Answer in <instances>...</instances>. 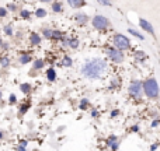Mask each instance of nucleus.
Segmentation results:
<instances>
[{"label":"nucleus","mask_w":160,"mask_h":151,"mask_svg":"<svg viewBox=\"0 0 160 151\" xmlns=\"http://www.w3.org/2000/svg\"><path fill=\"white\" fill-rule=\"evenodd\" d=\"M139 28L145 32H148L149 35H152L153 38H156V32H155V28L153 25L150 24V21H148L146 18H139Z\"/></svg>","instance_id":"9d476101"},{"label":"nucleus","mask_w":160,"mask_h":151,"mask_svg":"<svg viewBox=\"0 0 160 151\" xmlns=\"http://www.w3.org/2000/svg\"><path fill=\"white\" fill-rule=\"evenodd\" d=\"M2 32H3V35L7 36V38H14V34H16L14 25L11 24V22L4 24V25H3V28H2Z\"/></svg>","instance_id":"4468645a"},{"label":"nucleus","mask_w":160,"mask_h":151,"mask_svg":"<svg viewBox=\"0 0 160 151\" xmlns=\"http://www.w3.org/2000/svg\"><path fill=\"white\" fill-rule=\"evenodd\" d=\"M159 126H160V118L153 119L152 123H150V127H153V129H155V127H159Z\"/></svg>","instance_id":"c9c22d12"},{"label":"nucleus","mask_w":160,"mask_h":151,"mask_svg":"<svg viewBox=\"0 0 160 151\" xmlns=\"http://www.w3.org/2000/svg\"><path fill=\"white\" fill-rule=\"evenodd\" d=\"M62 46L66 48V49H72V50H76L79 49L80 46V41L78 36H70V35H66V38L61 42Z\"/></svg>","instance_id":"0eeeda50"},{"label":"nucleus","mask_w":160,"mask_h":151,"mask_svg":"<svg viewBox=\"0 0 160 151\" xmlns=\"http://www.w3.org/2000/svg\"><path fill=\"white\" fill-rule=\"evenodd\" d=\"M10 42L8 41H4L3 42V45H2V49H0V52H4V53H7L8 50H10Z\"/></svg>","instance_id":"2f4dec72"},{"label":"nucleus","mask_w":160,"mask_h":151,"mask_svg":"<svg viewBox=\"0 0 160 151\" xmlns=\"http://www.w3.org/2000/svg\"><path fill=\"white\" fill-rule=\"evenodd\" d=\"M112 46L125 53L127 50H129L131 48H132V41H131L129 36H127L125 34L117 32V34H114V36H112Z\"/></svg>","instance_id":"7ed1b4c3"},{"label":"nucleus","mask_w":160,"mask_h":151,"mask_svg":"<svg viewBox=\"0 0 160 151\" xmlns=\"http://www.w3.org/2000/svg\"><path fill=\"white\" fill-rule=\"evenodd\" d=\"M11 66V58L8 55H2L0 56V67L2 69H8Z\"/></svg>","instance_id":"5701e85b"},{"label":"nucleus","mask_w":160,"mask_h":151,"mask_svg":"<svg viewBox=\"0 0 160 151\" xmlns=\"http://www.w3.org/2000/svg\"><path fill=\"white\" fill-rule=\"evenodd\" d=\"M6 8H7L8 13H16V11H18L21 7H20L17 3H14V2H8L7 4H6Z\"/></svg>","instance_id":"cd10ccee"},{"label":"nucleus","mask_w":160,"mask_h":151,"mask_svg":"<svg viewBox=\"0 0 160 151\" xmlns=\"http://www.w3.org/2000/svg\"><path fill=\"white\" fill-rule=\"evenodd\" d=\"M47 16H48V10L47 8H44V7H38V8L34 10V17H35V18L42 20V18H45Z\"/></svg>","instance_id":"393cba45"},{"label":"nucleus","mask_w":160,"mask_h":151,"mask_svg":"<svg viewBox=\"0 0 160 151\" xmlns=\"http://www.w3.org/2000/svg\"><path fill=\"white\" fill-rule=\"evenodd\" d=\"M8 14H10V13L7 11V8H6L4 6H0V18H6Z\"/></svg>","instance_id":"473e14b6"},{"label":"nucleus","mask_w":160,"mask_h":151,"mask_svg":"<svg viewBox=\"0 0 160 151\" xmlns=\"http://www.w3.org/2000/svg\"><path fill=\"white\" fill-rule=\"evenodd\" d=\"M27 147H28V141L25 140V139H22V140H20L18 143H17V151H27Z\"/></svg>","instance_id":"c85d7f7f"},{"label":"nucleus","mask_w":160,"mask_h":151,"mask_svg":"<svg viewBox=\"0 0 160 151\" xmlns=\"http://www.w3.org/2000/svg\"><path fill=\"white\" fill-rule=\"evenodd\" d=\"M128 34H129V35H132V36H135V38H138L139 41H145V35L142 32H139V30H136V28L129 27V28H128Z\"/></svg>","instance_id":"a878e982"},{"label":"nucleus","mask_w":160,"mask_h":151,"mask_svg":"<svg viewBox=\"0 0 160 151\" xmlns=\"http://www.w3.org/2000/svg\"><path fill=\"white\" fill-rule=\"evenodd\" d=\"M7 104L10 105V106H13V105H17L18 104V99H17V95L14 92H11L10 95H8V98H7Z\"/></svg>","instance_id":"c756f323"},{"label":"nucleus","mask_w":160,"mask_h":151,"mask_svg":"<svg viewBox=\"0 0 160 151\" xmlns=\"http://www.w3.org/2000/svg\"><path fill=\"white\" fill-rule=\"evenodd\" d=\"M128 94L133 99H141L143 97V87H142V80L132 78L128 84Z\"/></svg>","instance_id":"39448f33"},{"label":"nucleus","mask_w":160,"mask_h":151,"mask_svg":"<svg viewBox=\"0 0 160 151\" xmlns=\"http://www.w3.org/2000/svg\"><path fill=\"white\" fill-rule=\"evenodd\" d=\"M98 4L100 6H105V7H111V6H112V2H110V0H100Z\"/></svg>","instance_id":"f704fd0d"},{"label":"nucleus","mask_w":160,"mask_h":151,"mask_svg":"<svg viewBox=\"0 0 160 151\" xmlns=\"http://www.w3.org/2000/svg\"><path fill=\"white\" fill-rule=\"evenodd\" d=\"M118 115H119V111L118 109H112V112L110 113L111 118H115V116H118Z\"/></svg>","instance_id":"4c0bfd02"},{"label":"nucleus","mask_w":160,"mask_h":151,"mask_svg":"<svg viewBox=\"0 0 160 151\" xmlns=\"http://www.w3.org/2000/svg\"><path fill=\"white\" fill-rule=\"evenodd\" d=\"M51 10L55 14H62L65 11V3L63 2H52L51 3Z\"/></svg>","instance_id":"a211bd4d"},{"label":"nucleus","mask_w":160,"mask_h":151,"mask_svg":"<svg viewBox=\"0 0 160 151\" xmlns=\"http://www.w3.org/2000/svg\"><path fill=\"white\" fill-rule=\"evenodd\" d=\"M3 140H4V132L0 130V141H3Z\"/></svg>","instance_id":"ea45409f"},{"label":"nucleus","mask_w":160,"mask_h":151,"mask_svg":"<svg viewBox=\"0 0 160 151\" xmlns=\"http://www.w3.org/2000/svg\"><path fill=\"white\" fill-rule=\"evenodd\" d=\"M131 132H132V133H136V132H139V125H133V126L131 127Z\"/></svg>","instance_id":"58836bf2"},{"label":"nucleus","mask_w":160,"mask_h":151,"mask_svg":"<svg viewBox=\"0 0 160 151\" xmlns=\"http://www.w3.org/2000/svg\"><path fill=\"white\" fill-rule=\"evenodd\" d=\"M52 31H53V28H49V27H44L41 30V36H42V39H47V41H52Z\"/></svg>","instance_id":"4be33fe9"},{"label":"nucleus","mask_w":160,"mask_h":151,"mask_svg":"<svg viewBox=\"0 0 160 151\" xmlns=\"http://www.w3.org/2000/svg\"><path fill=\"white\" fill-rule=\"evenodd\" d=\"M66 4L72 10H80V8H83L86 6V2H83V0H68Z\"/></svg>","instance_id":"6ab92c4d"},{"label":"nucleus","mask_w":160,"mask_h":151,"mask_svg":"<svg viewBox=\"0 0 160 151\" xmlns=\"http://www.w3.org/2000/svg\"><path fill=\"white\" fill-rule=\"evenodd\" d=\"M105 56H107L108 60H111L114 64H121L125 62V53L118 50L117 48H114L112 45L105 48Z\"/></svg>","instance_id":"423d86ee"},{"label":"nucleus","mask_w":160,"mask_h":151,"mask_svg":"<svg viewBox=\"0 0 160 151\" xmlns=\"http://www.w3.org/2000/svg\"><path fill=\"white\" fill-rule=\"evenodd\" d=\"M159 115H160V111H159Z\"/></svg>","instance_id":"c03bdc74"},{"label":"nucleus","mask_w":160,"mask_h":151,"mask_svg":"<svg viewBox=\"0 0 160 151\" xmlns=\"http://www.w3.org/2000/svg\"><path fill=\"white\" fill-rule=\"evenodd\" d=\"M32 55H31L30 52H21L18 55V63L21 64V66H27V64L32 63Z\"/></svg>","instance_id":"ddd939ff"},{"label":"nucleus","mask_w":160,"mask_h":151,"mask_svg":"<svg viewBox=\"0 0 160 151\" xmlns=\"http://www.w3.org/2000/svg\"><path fill=\"white\" fill-rule=\"evenodd\" d=\"M28 42H30L31 46H39V45L42 44L41 34L37 32V31H32V32H30V35H28Z\"/></svg>","instance_id":"9b49d317"},{"label":"nucleus","mask_w":160,"mask_h":151,"mask_svg":"<svg viewBox=\"0 0 160 151\" xmlns=\"http://www.w3.org/2000/svg\"><path fill=\"white\" fill-rule=\"evenodd\" d=\"M119 144H121V139H119L117 134H110L107 139H105V146H107L111 151H118Z\"/></svg>","instance_id":"6e6552de"},{"label":"nucleus","mask_w":160,"mask_h":151,"mask_svg":"<svg viewBox=\"0 0 160 151\" xmlns=\"http://www.w3.org/2000/svg\"><path fill=\"white\" fill-rule=\"evenodd\" d=\"M34 13L30 10V8H25V7H21L18 10V17L21 20H24V21H30L31 18H32Z\"/></svg>","instance_id":"2eb2a0df"},{"label":"nucleus","mask_w":160,"mask_h":151,"mask_svg":"<svg viewBox=\"0 0 160 151\" xmlns=\"http://www.w3.org/2000/svg\"><path fill=\"white\" fill-rule=\"evenodd\" d=\"M65 38H66V32H65V31L58 30V28H53V31H52V41L62 42Z\"/></svg>","instance_id":"f3484780"},{"label":"nucleus","mask_w":160,"mask_h":151,"mask_svg":"<svg viewBox=\"0 0 160 151\" xmlns=\"http://www.w3.org/2000/svg\"><path fill=\"white\" fill-rule=\"evenodd\" d=\"M156 149H158V144H153V146L150 147V151H155Z\"/></svg>","instance_id":"a19ab883"},{"label":"nucleus","mask_w":160,"mask_h":151,"mask_svg":"<svg viewBox=\"0 0 160 151\" xmlns=\"http://www.w3.org/2000/svg\"><path fill=\"white\" fill-rule=\"evenodd\" d=\"M146 53L145 52H142V50H138V52L135 53V59L136 60H139V62H143V60H146Z\"/></svg>","instance_id":"7c9ffc66"},{"label":"nucleus","mask_w":160,"mask_h":151,"mask_svg":"<svg viewBox=\"0 0 160 151\" xmlns=\"http://www.w3.org/2000/svg\"><path fill=\"white\" fill-rule=\"evenodd\" d=\"M30 108H31V102L30 101H24V102H21V104L18 105V115L20 116H22V115H25V113L30 111Z\"/></svg>","instance_id":"412c9836"},{"label":"nucleus","mask_w":160,"mask_h":151,"mask_svg":"<svg viewBox=\"0 0 160 151\" xmlns=\"http://www.w3.org/2000/svg\"><path fill=\"white\" fill-rule=\"evenodd\" d=\"M45 77H47V80L49 83H55L56 80H58V73H56L55 67H48L47 70H45Z\"/></svg>","instance_id":"dca6fc26"},{"label":"nucleus","mask_w":160,"mask_h":151,"mask_svg":"<svg viewBox=\"0 0 160 151\" xmlns=\"http://www.w3.org/2000/svg\"><path fill=\"white\" fill-rule=\"evenodd\" d=\"M3 42H4V39H3L2 36H0V49H2V45H3Z\"/></svg>","instance_id":"79ce46f5"},{"label":"nucleus","mask_w":160,"mask_h":151,"mask_svg":"<svg viewBox=\"0 0 160 151\" xmlns=\"http://www.w3.org/2000/svg\"><path fill=\"white\" fill-rule=\"evenodd\" d=\"M90 115H91V118H98V116H100L98 109H91L90 111Z\"/></svg>","instance_id":"e433bc0d"},{"label":"nucleus","mask_w":160,"mask_h":151,"mask_svg":"<svg viewBox=\"0 0 160 151\" xmlns=\"http://www.w3.org/2000/svg\"><path fill=\"white\" fill-rule=\"evenodd\" d=\"M142 87H143V97L148 99H158L160 97V85L156 80V77H148L142 80Z\"/></svg>","instance_id":"f03ea898"},{"label":"nucleus","mask_w":160,"mask_h":151,"mask_svg":"<svg viewBox=\"0 0 160 151\" xmlns=\"http://www.w3.org/2000/svg\"><path fill=\"white\" fill-rule=\"evenodd\" d=\"M108 72H110V64H108L107 59L101 58V56L87 58L80 66L82 77H84L86 80H91V81L105 78Z\"/></svg>","instance_id":"f257e3e1"},{"label":"nucleus","mask_w":160,"mask_h":151,"mask_svg":"<svg viewBox=\"0 0 160 151\" xmlns=\"http://www.w3.org/2000/svg\"><path fill=\"white\" fill-rule=\"evenodd\" d=\"M20 91H21V94L22 95H25V97H28L30 95V94H32V85L30 84V83H21V84H20Z\"/></svg>","instance_id":"aec40b11"},{"label":"nucleus","mask_w":160,"mask_h":151,"mask_svg":"<svg viewBox=\"0 0 160 151\" xmlns=\"http://www.w3.org/2000/svg\"><path fill=\"white\" fill-rule=\"evenodd\" d=\"M61 66L62 67H72L73 66V59L70 55H63L61 59Z\"/></svg>","instance_id":"b1692460"},{"label":"nucleus","mask_w":160,"mask_h":151,"mask_svg":"<svg viewBox=\"0 0 160 151\" xmlns=\"http://www.w3.org/2000/svg\"><path fill=\"white\" fill-rule=\"evenodd\" d=\"M3 99V91H2V88H0V101Z\"/></svg>","instance_id":"37998d69"},{"label":"nucleus","mask_w":160,"mask_h":151,"mask_svg":"<svg viewBox=\"0 0 160 151\" xmlns=\"http://www.w3.org/2000/svg\"><path fill=\"white\" fill-rule=\"evenodd\" d=\"M45 66H47V60L42 58H37L32 60V70H31V72L32 73L42 72V70L45 69Z\"/></svg>","instance_id":"f8f14e48"},{"label":"nucleus","mask_w":160,"mask_h":151,"mask_svg":"<svg viewBox=\"0 0 160 151\" xmlns=\"http://www.w3.org/2000/svg\"><path fill=\"white\" fill-rule=\"evenodd\" d=\"M90 24L96 31H101V32L102 31H107L108 28L111 27L110 18H108L107 16H104V14H96V16L91 18Z\"/></svg>","instance_id":"20e7f679"},{"label":"nucleus","mask_w":160,"mask_h":151,"mask_svg":"<svg viewBox=\"0 0 160 151\" xmlns=\"http://www.w3.org/2000/svg\"><path fill=\"white\" fill-rule=\"evenodd\" d=\"M117 87H119L118 77H117V78H115V77H112V83H111V84H110V88H111V90H115Z\"/></svg>","instance_id":"72a5a7b5"},{"label":"nucleus","mask_w":160,"mask_h":151,"mask_svg":"<svg viewBox=\"0 0 160 151\" xmlns=\"http://www.w3.org/2000/svg\"><path fill=\"white\" fill-rule=\"evenodd\" d=\"M90 108V99L88 98H82L79 101V109L80 111H87Z\"/></svg>","instance_id":"bb28decb"},{"label":"nucleus","mask_w":160,"mask_h":151,"mask_svg":"<svg viewBox=\"0 0 160 151\" xmlns=\"http://www.w3.org/2000/svg\"><path fill=\"white\" fill-rule=\"evenodd\" d=\"M73 20H75L76 24H78V25H82V27L87 25L88 22L91 21L90 16H88L87 13H84V11H78V13L73 16Z\"/></svg>","instance_id":"1a4fd4ad"}]
</instances>
